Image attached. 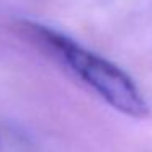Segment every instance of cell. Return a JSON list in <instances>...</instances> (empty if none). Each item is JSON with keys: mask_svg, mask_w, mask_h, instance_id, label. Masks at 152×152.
I'll return each mask as SVG.
<instances>
[{"mask_svg": "<svg viewBox=\"0 0 152 152\" xmlns=\"http://www.w3.org/2000/svg\"><path fill=\"white\" fill-rule=\"evenodd\" d=\"M21 30L116 111L131 118H145L149 115L147 102L136 82L111 61L46 25L26 21L21 23Z\"/></svg>", "mask_w": 152, "mask_h": 152, "instance_id": "6da1fadb", "label": "cell"}]
</instances>
